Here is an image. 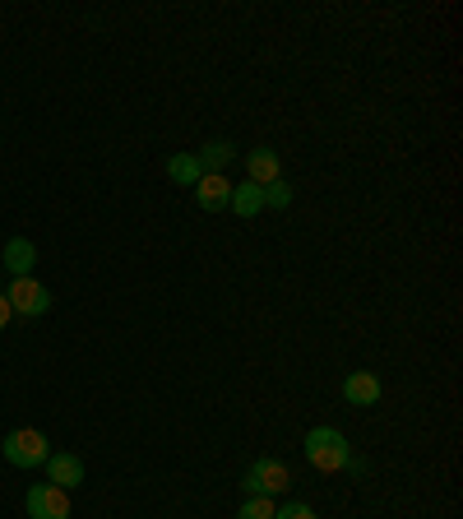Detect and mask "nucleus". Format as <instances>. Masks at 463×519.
Returning a JSON list of instances; mask_svg holds the SVG:
<instances>
[{
  "mask_svg": "<svg viewBox=\"0 0 463 519\" xmlns=\"http://www.w3.org/2000/svg\"><path fill=\"white\" fill-rule=\"evenodd\" d=\"M274 519H320V515H315V510L306 506V501H288V506H278V510H274Z\"/></svg>",
  "mask_w": 463,
  "mask_h": 519,
  "instance_id": "nucleus-16",
  "label": "nucleus"
},
{
  "mask_svg": "<svg viewBox=\"0 0 463 519\" xmlns=\"http://www.w3.org/2000/svg\"><path fill=\"white\" fill-rule=\"evenodd\" d=\"M283 177V163H278L274 149H251L246 153V181H255V186H269V181Z\"/></svg>",
  "mask_w": 463,
  "mask_h": 519,
  "instance_id": "nucleus-8",
  "label": "nucleus"
},
{
  "mask_svg": "<svg viewBox=\"0 0 463 519\" xmlns=\"http://www.w3.org/2000/svg\"><path fill=\"white\" fill-rule=\"evenodd\" d=\"M195 158H200L204 172H223V167L232 163V144H227V140H213V144H204Z\"/></svg>",
  "mask_w": 463,
  "mask_h": 519,
  "instance_id": "nucleus-13",
  "label": "nucleus"
},
{
  "mask_svg": "<svg viewBox=\"0 0 463 519\" xmlns=\"http://www.w3.org/2000/svg\"><path fill=\"white\" fill-rule=\"evenodd\" d=\"M237 218H255L264 209V190L255 186V181H241V186H232V204H227Z\"/></svg>",
  "mask_w": 463,
  "mask_h": 519,
  "instance_id": "nucleus-11",
  "label": "nucleus"
},
{
  "mask_svg": "<svg viewBox=\"0 0 463 519\" xmlns=\"http://www.w3.org/2000/svg\"><path fill=\"white\" fill-rule=\"evenodd\" d=\"M5 297H10L14 316H47V311H51V292L42 288L38 279H14Z\"/></svg>",
  "mask_w": 463,
  "mask_h": 519,
  "instance_id": "nucleus-4",
  "label": "nucleus"
},
{
  "mask_svg": "<svg viewBox=\"0 0 463 519\" xmlns=\"http://www.w3.org/2000/svg\"><path fill=\"white\" fill-rule=\"evenodd\" d=\"M306 459H311V469H320V473H338V469H348L352 445L338 427H311L306 431Z\"/></svg>",
  "mask_w": 463,
  "mask_h": 519,
  "instance_id": "nucleus-1",
  "label": "nucleus"
},
{
  "mask_svg": "<svg viewBox=\"0 0 463 519\" xmlns=\"http://www.w3.org/2000/svg\"><path fill=\"white\" fill-rule=\"evenodd\" d=\"M260 190H264V204H269V209H288L292 204V186L283 177L269 181V186H260Z\"/></svg>",
  "mask_w": 463,
  "mask_h": 519,
  "instance_id": "nucleus-15",
  "label": "nucleus"
},
{
  "mask_svg": "<svg viewBox=\"0 0 463 519\" xmlns=\"http://www.w3.org/2000/svg\"><path fill=\"white\" fill-rule=\"evenodd\" d=\"M0 260H5V269H10L14 279H33V265H38V246H33L28 237H14L10 246H5V255H0Z\"/></svg>",
  "mask_w": 463,
  "mask_h": 519,
  "instance_id": "nucleus-7",
  "label": "nucleus"
},
{
  "mask_svg": "<svg viewBox=\"0 0 463 519\" xmlns=\"http://www.w3.org/2000/svg\"><path fill=\"white\" fill-rule=\"evenodd\" d=\"M343 399L357 404V408L376 404V399H380V376H376V371H352V376L343 380Z\"/></svg>",
  "mask_w": 463,
  "mask_h": 519,
  "instance_id": "nucleus-9",
  "label": "nucleus"
},
{
  "mask_svg": "<svg viewBox=\"0 0 463 519\" xmlns=\"http://www.w3.org/2000/svg\"><path fill=\"white\" fill-rule=\"evenodd\" d=\"M28 519H70V492H61L56 482H38L28 492Z\"/></svg>",
  "mask_w": 463,
  "mask_h": 519,
  "instance_id": "nucleus-5",
  "label": "nucleus"
},
{
  "mask_svg": "<svg viewBox=\"0 0 463 519\" xmlns=\"http://www.w3.org/2000/svg\"><path fill=\"white\" fill-rule=\"evenodd\" d=\"M167 177H172L176 186L195 190V181L204 177V167H200V158H195V153H176V158H167Z\"/></svg>",
  "mask_w": 463,
  "mask_h": 519,
  "instance_id": "nucleus-12",
  "label": "nucleus"
},
{
  "mask_svg": "<svg viewBox=\"0 0 463 519\" xmlns=\"http://www.w3.org/2000/svg\"><path fill=\"white\" fill-rule=\"evenodd\" d=\"M47 482H56L61 492L79 487V482H84V459L79 455H51L47 459Z\"/></svg>",
  "mask_w": 463,
  "mask_h": 519,
  "instance_id": "nucleus-10",
  "label": "nucleus"
},
{
  "mask_svg": "<svg viewBox=\"0 0 463 519\" xmlns=\"http://www.w3.org/2000/svg\"><path fill=\"white\" fill-rule=\"evenodd\" d=\"M241 487H246V496H283L292 487V473L278 459H255L246 478H241Z\"/></svg>",
  "mask_w": 463,
  "mask_h": 519,
  "instance_id": "nucleus-3",
  "label": "nucleus"
},
{
  "mask_svg": "<svg viewBox=\"0 0 463 519\" xmlns=\"http://www.w3.org/2000/svg\"><path fill=\"white\" fill-rule=\"evenodd\" d=\"M274 496H246V506H241L237 519H274Z\"/></svg>",
  "mask_w": 463,
  "mask_h": 519,
  "instance_id": "nucleus-14",
  "label": "nucleus"
},
{
  "mask_svg": "<svg viewBox=\"0 0 463 519\" xmlns=\"http://www.w3.org/2000/svg\"><path fill=\"white\" fill-rule=\"evenodd\" d=\"M195 200H200L204 214H223L227 204H232V181H227L223 172H204V177L195 181Z\"/></svg>",
  "mask_w": 463,
  "mask_h": 519,
  "instance_id": "nucleus-6",
  "label": "nucleus"
},
{
  "mask_svg": "<svg viewBox=\"0 0 463 519\" xmlns=\"http://www.w3.org/2000/svg\"><path fill=\"white\" fill-rule=\"evenodd\" d=\"M0 455L10 459L14 469H42L51 459V445H47V436H42L38 427H19V431H10L5 441H0Z\"/></svg>",
  "mask_w": 463,
  "mask_h": 519,
  "instance_id": "nucleus-2",
  "label": "nucleus"
},
{
  "mask_svg": "<svg viewBox=\"0 0 463 519\" xmlns=\"http://www.w3.org/2000/svg\"><path fill=\"white\" fill-rule=\"evenodd\" d=\"M14 320V311H10V297H5V292H0V330H5V325H10Z\"/></svg>",
  "mask_w": 463,
  "mask_h": 519,
  "instance_id": "nucleus-17",
  "label": "nucleus"
}]
</instances>
